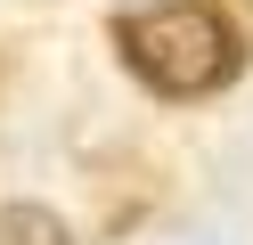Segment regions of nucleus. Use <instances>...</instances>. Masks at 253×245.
Listing matches in <instances>:
<instances>
[{"mask_svg": "<svg viewBox=\"0 0 253 245\" xmlns=\"http://www.w3.org/2000/svg\"><path fill=\"white\" fill-rule=\"evenodd\" d=\"M115 49L155 98H212L220 82H237L245 49H237L229 16L204 8V0H164V8H139L115 25Z\"/></svg>", "mask_w": 253, "mask_h": 245, "instance_id": "nucleus-1", "label": "nucleus"}, {"mask_svg": "<svg viewBox=\"0 0 253 245\" xmlns=\"http://www.w3.org/2000/svg\"><path fill=\"white\" fill-rule=\"evenodd\" d=\"M0 245H74V237L49 204H8L0 212Z\"/></svg>", "mask_w": 253, "mask_h": 245, "instance_id": "nucleus-2", "label": "nucleus"}, {"mask_svg": "<svg viewBox=\"0 0 253 245\" xmlns=\"http://www.w3.org/2000/svg\"><path fill=\"white\" fill-rule=\"evenodd\" d=\"M180 245H220V237H180Z\"/></svg>", "mask_w": 253, "mask_h": 245, "instance_id": "nucleus-3", "label": "nucleus"}]
</instances>
